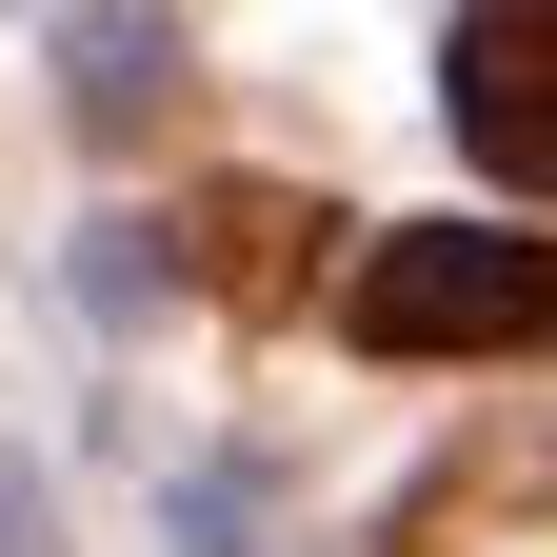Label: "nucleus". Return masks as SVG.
Masks as SVG:
<instances>
[{"label":"nucleus","instance_id":"nucleus-1","mask_svg":"<svg viewBox=\"0 0 557 557\" xmlns=\"http://www.w3.org/2000/svg\"><path fill=\"white\" fill-rule=\"evenodd\" d=\"M338 338H359V359H518V338H557V239L418 220V239H379L338 278Z\"/></svg>","mask_w":557,"mask_h":557},{"label":"nucleus","instance_id":"nucleus-2","mask_svg":"<svg viewBox=\"0 0 557 557\" xmlns=\"http://www.w3.org/2000/svg\"><path fill=\"white\" fill-rule=\"evenodd\" d=\"M319 239H338V220H319L299 180H199L180 220H160V259L199 278V299H239V319H299V299H319Z\"/></svg>","mask_w":557,"mask_h":557},{"label":"nucleus","instance_id":"nucleus-3","mask_svg":"<svg viewBox=\"0 0 557 557\" xmlns=\"http://www.w3.org/2000/svg\"><path fill=\"white\" fill-rule=\"evenodd\" d=\"M438 100H458V139H478L518 199H557V0H478Z\"/></svg>","mask_w":557,"mask_h":557},{"label":"nucleus","instance_id":"nucleus-4","mask_svg":"<svg viewBox=\"0 0 557 557\" xmlns=\"http://www.w3.org/2000/svg\"><path fill=\"white\" fill-rule=\"evenodd\" d=\"M518 498H557V438H478L458 478H418V498H398V557H458L478 518H518Z\"/></svg>","mask_w":557,"mask_h":557},{"label":"nucleus","instance_id":"nucleus-5","mask_svg":"<svg viewBox=\"0 0 557 557\" xmlns=\"http://www.w3.org/2000/svg\"><path fill=\"white\" fill-rule=\"evenodd\" d=\"M81 120H100V139L160 120V21H139V0H120V21H81Z\"/></svg>","mask_w":557,"mask_h":557},{"label":"nucleus","instance_id":"nucleus-6","mask_svg":"<svg viewBox=\"0 0 557 557\" xmlns=\"http://www.w3.org/2000/svg\"><path fill=\"white\" fill-rule=\"evenodd\" d=\"M0 557H40V478H0Z\"/></svg>","mask_w":557,"mask_h":557}]
</instances>
